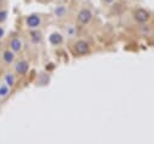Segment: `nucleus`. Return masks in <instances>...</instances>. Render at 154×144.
<instances>
[{
  "label": "nucleus",
  "mask_w": 154,
  "mask_h": 144,
  "mask_svg": "<svg viewBox=\"0 0 154 144\" xmlns=\"http://www.w3.org/2000/svg\"><path fill=\"white\" fill-rule=\"evenodd\" d=\"M90 19H91V12H90L89 10L83 9V10H82V11L78 13V21H80L82 24L88 23Z\"/></svg>",
  "instance_id": "1"
},
{
  "label": "nucleus",
  "mask_w": 154,
  "mask_h": 144,
  "mask_svg": "<svg viewBox=\"0 0 154 144\" xmlns=\"http://www.w3.org/2000/svg\"><path fill=\"white\" fill-rule=\"evenodd\" d=\"M89 50V46L85 41H78L75 44V51L78 53V54H84L87 53Z\"/></svg>",
  "instance_id": "2"
},
{
  "label": "nucleus",
  "mask_w": 154,
  "mask_h": 144,
  "mask_svg": "<svg viewBox=\"0 0 154 144\" xmlns=\"http://www.w3.org/2000/svg\"><path fill=\"white\" fill-rule=\"evenodd\" d=\"M27 24H28L30 28H36V27H39V24H40V18H39V16H36V15L29 16V17L27 18Z\"/></svg>",
  "instance_id": "3"
},
{
  "label": "nucleus",
  "mask_w": 154,
  "mask_h": 144,
  "mask_svg": "<svg viewBox=\"0 0 154 144\" xmlns=\"http://www.w3.org/2000/svg\"><path fill=\"white\" fill-rule=\"evenodd\" d=\"M148 17H149L148 16V12L144 11V10H137L136 13H135V18L139 22H146L148 19Z\"/></svg>",
  "instance_id": "4"
},
{
  "label": "nucleus",
  "mask_w": 154,
  "mask_h": 144,
  "mask_svg": "<svg viewBox=\"0 0 154 144\" xmlns=\"http://www.w3.org/2000/svg\"><path fill=\"white\" fill-rule=\"evenodd\" d=\"M49 41H51L53 45H59L61 41H63V38H61L60 34L54 33V34H52V35L49 37Z\"/></svg>",
  "instance_id": "5"
},
{
  "label": "nucleus",
  "mask_w": 154,
  "mask_h": 144,
  "mask_svg": "<svg viewBox=\"0 0 154 144\" xmlns=\"http://www.w3.org/2000/svg\"><path fill=\"white\" fill-rule=\"evenodd\" d=\"M16 70H17L19 74H24V73L28 70V63H25V62L18 63L17 67H16Z\"/></svg>",
  "instance_id": "6"
},
{
  "label": "nucleus",
  "mask_w": 154,
  "mask_h": 144,
  "mask_svg": "<svg viewBox=\"0 0 154 144\" xmlns=\"http://www.w3.org/2000/svg\"><path fill=\"white\" fill-rule=\"evenodd\" d=\"M11 48H12L13 51L21 50V41H19L18 39H13V40L11 41Z\"/></svg>",
  "instance_id": "7"
},
{
  "label": "nucleus",
  "mask_w": 154,
  "mask_h": 144,
  "mask_svg": "<svg viewBox=\"0 0 154 144\" xmlns=\"http://www.w3.org/2000/svg\"><path fill=\"white\" fill-rule=\"evenodd\" d=\"M4 60H5V62H7V63H11L12 61H13V54L11 53V52H5L4 53Z\"/></svg>",
  "instance_id": "8"
},
{
  "label": "nucleus",
  "mask_w": 154,
  "mask_h": 144,
  "mask_svg": "<svg viewBox=\"0 0 154 144\" xmlns=\"http://www.w3.org/2000/svg\"><path fill=\"white\" fill-rule=\"evenodd\" d=\"M6 81L9 82V85H12V84H13V78H12L11 75H7V76H6Z\"/></svg>",
  "instance_id": "9"
},
{
  "label": "nucleus",
  "mask_w": 154,
  "mask_h": 144,
  "mask_svg": "<svg viewBox=\"0 0 154 144\" xmlns=\"http://www.w3.org/2000/svg\"><path fill=\"white\" fill-rule=\"evenodd\" d=\"M5 18H6V12H5V11L0 12V22H1V21H4Z\"/></svg>",
  "instance_id": "10"
},
{
  "label": "nucleus",
  "mask_w": 154,
  "mask_h": 144,
  "mask_svg": "<svg viewBox=\"0 0 154 144\" xmlns=\"http://www.w3.org/2000/svg\"><path fill=\"white\" fill-rule=\"evenodd\" d=\"M6 93V89H1L0 90V95H5Z\"/></svg>",
  "instance_id": "11"
},
{
  "label": "nucleus",
  "mask_w": 154,
  "mask_h": 144,
  "mask_svg": "<svg viewBox=\"0 0 154 144\" xmlns=\"http://www.w3.org/2000/svg\"><path fill=\"white\" fill-rule=\"evenodd\" d=\"M4 35V31H3V28H0V38H1Z\"/></svg>",
  "instance_id": "12"
},
{
  "label": "nucleus",
  "mask_w": 154,
  "mask_h": 144,
  "mask_svg": "<svg viewBox=\"0 0 154 144\" xmlns=\"http://www.w3.org/2000/svg\"><path fill=\"white\" fill-rule=\"evenodd\" d=\"M106 3H112V1H114V0H105Z\"/></svg>",
  "instance_id": "13"
},
{
  "label": "nucleus",
  "mask_w": 154,
  "mask_h": 144,
  "mask_svg": "<svg viewBox=\"0 0 154 144\" xmlns=\"http://www.w3.org/2000/svg\"><path fill=\"white\" fill-rule=\"evenodd\" d=\"M1 4H3V0H0V6H1Z\"/></svg>",
  "instance_id": "14"
}]
</instances>
